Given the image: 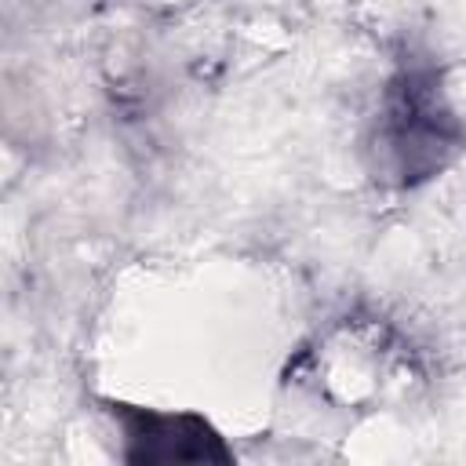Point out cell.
I'll list each match as a JSON object with an SVG mask.
<instances>
[{"instance_id": "obj_2", "label": "cell", "mask_w": 466, "mask_h": 466, "mask_svg": "<svg viewBox=\"0 0 466 466\" xmlns=\"http://www.w3.org/2000/svg\"><path fill=\"white\" fill-rule=\"evenodd\" d=\"M127 441L138 444L127 451V459L138 462H189V459H226L229 451L218 444V437L208 430V422L193 415H142L124 411Z\"/></svg>"}, {"instance_id": "obj_1", "label": "cell", "mask_w": 466, "mask_h": 466, "mask_svg": "<svg viewBox=\"0 0 466 466\" xmlns=\"http://www.w3.org/2000/svg\"><path fill=\"white\" fill-rule=\"evenodd\" d=\"M448 124L451 120L444 109H437L433 91L415 76H404V91L390 98L375 142L390 153L393 171L404 182H411V178H426L433 167L444 164V149L455 146Z\"/></svg>"}]
</instances>
